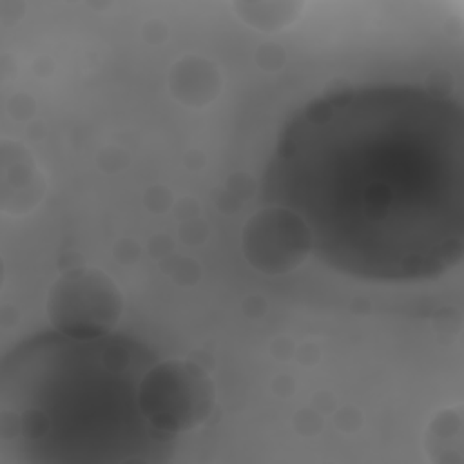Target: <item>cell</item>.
Masks as SVG:
<instances>
[{
    "instance_id": "1",
    "label": "cell",
    "mask_w": 464,
    "mask_h": 464,
    "mask_svg": "<svg viewBox=\"0 0 464 464\" xmlns=\"http://www.w3.org/2000/svg\"><path fill=\"white\" fill-rule=\"evenodd\" d=\"M261 188L344 274L440 276L464 248L462 107L413 85L319 98L283 129Z\"/></svg>"
},
{
    "instance_id": "2",
    "label": "cell",
    "mask_w": 464,
    "mask_h": 464,
    "mask_svg": "<svg viewBox=\"0 0 464 464\" xmlns=\"http://www.w3.org/2000/svg\"><path fill=\"white\" fill-rule=\"evenodd\" d=\"M154 362L127 335H33L2 361L0 435L33 464L169 460L174 437L149 424L138 399Z\"/></svg>"
},
{
    "instance_id": "3",
    "label": "cell",
    "mask_w": 464,
    "mask_h": 464,
    "mask_svg": "<svg viewBox=\"0 0 464 464\" xmlns=\"http://www.w3.org/2000/svg\"><path fill=\"white\" fill-rule=\"evenodd\" d=\"M138 399L149 424L174 437L207 420L214 406V384L194 362L163 361L145 372Z\"/></svg>"
},
{
    "instance_id": "4",
    "label": "cell",
    "mask_w": 464,
    "mask_h": 464,
    "mask_svg": "<svg viewBox=\"0 0 464 464\" xmlns=\"http://www.w3.org/2000/svg\"><path fill=\"white\" fill-rule=\"evenodd\" d=\"M47 312L54 328L72 337L111 334L121 314L116 285L92 268L63 274L49 292Z\"/></svg>"
}]
</instances>
